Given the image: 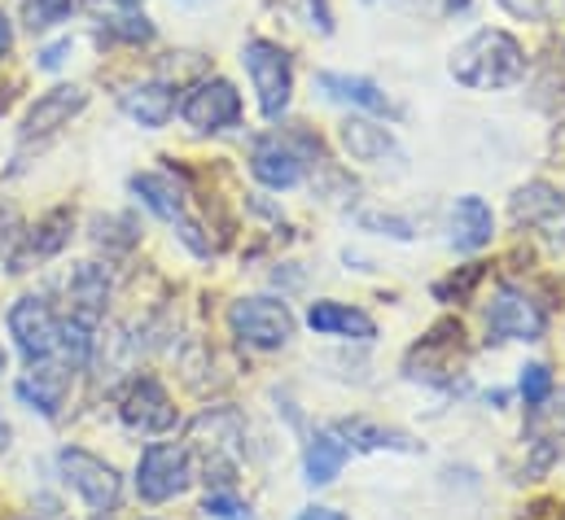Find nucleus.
<instances>
[{"label":"nucleus","mask_w":565,"mask_h":520,"mask_svg":"<svg viewBox=\"0 0 565 520\" xmlns=\"http://www.w3.org/2000/svg\"><path fill=\"white\" fill-rule=\"evenodd\" d=\"M9 333H13L18 350L31 364H40V359H49L57 350V319H53L44 297H18L9 306Z\"/></svg>","instance_id":"10"},{"label":"nucleus","mask_w":565,"mask_h":520,"mask_svg":"<svg viewBox=\"0 0 565 520\" xmlns=\"http://www.w3.org/2000/svg\"><path fill=\"white\" fill-rule=\"evenodd\" d=\"M132 188L141 193V202L158 215V219L175 224L180 241H184L193 254H211V241L202 237V228H198V224L189 219V210H184V193H180L167 175H137V180H132Z\"/></svg>","instance_id":"9"},{"label":"nucleus","mask_w":565,"mask_h":520,"mask_svg":"<svg viewBox=\"0 0 565 520\" xmlns=\"http://www.w3.org/2000/svg\"><path fill=\"white\" fill-rule=\"evenodd\" d=\"M443 9H447V13H465V9H469V0H443Z\"/></svg>","instance_id":"31"},{"label":"nucleus","mask_w":565,"mask_h":520,"mask_svg":"<svg viewBox=\"0 0 565 520\" xmlns=\"http://www.w3.org/2000/svg\"><path fill=\"white\" fill-rule=\"evenodd\" d=\"M447 71L465 88H513L526 75V57H522V44L509 31L487 26V31H473L451 53Z\"/></svg>","instance_id":"1"},{"label":"nucleus","mask_w":565,"mask_h":520,"mask_svg":"<svg viewBox=\"0 0 565 520\" xmlns=\"http://www.w3.org/2000/svg\"><path fill=\"white\" fill-rule=\"evenodd\" d=\"M513 219L540 237H548L553 246H565V193L544 184V180H531L513 193Z\"/></svg>","instance_id":"7"},{"label":"nucleus","mask_w":565,"mask_h":520,"mask_svg":"<svg viewBox=\"0 0 565 520\" xmlns=\"http://www.w3.org/2000/svg\"><path fill=\"white\" fill-rule=\"evenodd\" d=\"M553 393V372L544 368V364H531L526 372H522V398L535 407V402H544Z\"/></svg>","instance_id":"26"},{"label":"nucleus","mask_w":565,"mask_h":520,"mask_svg":"<svg viewBox=\"0 0 565 520\" xmlns=\"http://www.w3.org/2000/svg\"><path fill=\"white\" fill-rule=\"evenodd\" d=\"M487 328L500 342H540L544 337V311L513 284L495 289L491 306H487Z\"/></svg>","instance_id":"6"},{"label":"nucleus","mask_w":565,"mask_h":520,"mask_svg":"<svg viewBox=\"0 0 565 520\" xmlns=\"http://www.w3.org/2000/svg\"><path fill=\"white\" fill-rule=\"evenodd\" d=\"M66 53H71V40H62V44H53V48H44V53H40V66H44V71H57Z\"/></svg>","instance_id":"28"},{"label":"nucleus","mask_w":565,"mask_h":520,"mask_svg":"<svg viewBox=\"0 0 565 520\" xmlns=\"http://www.w3.org/2000/svg\"><path fill=\"white\" fill-rule=\"evenodd\" d=\"M338 433L347 442L364 446V451H417L413 437H404L395 429H382V424H369V420H347V424H338Z\"/></svg>","instance_id":"22"},{"label":"nucleus","mask_w":565,"mask_h":520,"mask_svg":"<svg viewBox=\"0 0 565 520\" xmlns=\"http://www.w3.org/2000/svg\"><path fill=\"white\" fill-rule=\"evenodd\" d=\"M0 372H4V350H0Z\"/></svg>","instance_id":"34"},{"label":"nucleus","mask_w":565,"mask_h":520,"mask_svg":"<svg viewBox=\"0 0 565 520\" xmlns=\"http://www.w3.org/2000/svg\"><path fill=\"white\" fill-rule=\"evenodd\" d=\"M184 123L198 131H224L242 119V93L228 84V79H202L184 106H180Z\"/></svg>","instance_id":"8"},{"label":"nucleus","mask_w":565,"mask_h":520,"mask_svg":"<svg viewBox=\"0 0 565 520\" xmlns=\"http://www.w3.org/2000/svg\"><path fill=\"white\" fill-rule=\"evenodd\" d=\"M66 232H71V210H53V215L35 228L31 250H35V254H57V250L66 246Z\"/></svg>","instance_id":"24"},{"label":"nucleus","mask_w":565,"mask_h":520,"mask_svg":"<svg viewBox=\"0 0 565 520\" xmlns=\"http://www.w3.org/2000/svg\"><path fill=\"white\" fill-rule=\"evenodd\" d=\"M307 324L316 333H329V337H355V342H373L377 337V324L360 306H347V302H311Z\"/></svg>","instance_id":"14"},{"label":"nucleus","mask_w":565,"mask_h":520,"mask_svg":"<svg viewBox=\"0 0 565 520\" xmlns=\"http://www.w3.org/2000/svg\"><path fill=\"white\" fill-rule=\"evenodd\" d=\"M206 517H220V520H242V508L233 503V499H224V495H215V499H206Z\"/></svg>","instance_id":"27"},{"label":"nucleus","mask_w":565,"mask_h":520,"mask_svg":"<svg viewBox=\"0 0 565 520\" xmlns=\"http://www.w3.org/2000/svg\"><path fill=\"white\" fill-rule=\"evenodd\" d=\"M124 115L137 119L141 128H162L175 115V93L167 84H137L124 93Z\"/></svg>","instance_id":"20"},{"label":"nucleus","mask_w":565,"mask_h":520,"mask_svg":"<svg viewBox=\"0 0 565 520\" xmlns=\"http://www.w3.org/2000/svg\"><path fill=\"white\" fill-rule=\"evenodd\" d=\"M242 62H246V75L259 93V110L264 119H281L289 110V97H294V62L281 44L273 40H250L242 48Z\"/></svg>","instance_id":"2"},{"label":"nucleus","mask_w":565,"mask_h":520,"mask_svg":"<svg viewBox=\"0 0 565 520\" xmlns=\"http://www.w3.org/2000/svg\"><path fill=\"white\" fill-rule=\"evenodd\" d=\"M115 4H124V9H137V4H141V0H115Z\"/></svg>","instance_id":"33"},{"label":"nucleus","mask_w":565,"mask_h":520,"mask_svg":"<svg viewBox=\"0 0 565 520\" xmlns=\"http://www.w3.org/2000/svg\"><path fill=\"white\" fill-rule=\"evenodd\" d=\"M189 481H193V473H189V451L184 446H171V442L145 446L141 468H137V490H141L145 503H167V499L184 495Z\"/></svg>","instance_id":"5"},{"label":"nucleus","mask_w":565,"mask_h":520,"mask_svg":"<svg viewBox=\"0 0 565 520\" xmlns=\"http://www.w3.org/2000/svg\"><path fill=\"white\" fill-rule=\"evenodd\" d=\"M228 324L246 346H259V350H281L285 342L294 337V315L277 297H242V302H233Z\"/></svg>","instance_id":"4"},{"label":"nucleus","mask_w":565,"mask_h":520,"mask_svg":"<svg viewBox=\"0 0 565 520\" xmlns=\"http://www.w3.org/2000/svg\"><path fill=\"white\" fill-rule=\"evenodd\" d=\"M9 48H13V26H9V18L0 13V57H4Z\"/></svg>","instance_id":"30"},{"label":"nucleus","mask_w":565,"mask_h":520,"mask_svg":"<svg viewBox=\"0 0 565 520\" xmlns=\"http://www.w3.org/2000/svg\"><path fill=\"white\" fill-rule=\"evenodd\" d=\"M75 13V0H31V26L35 31H49L57 22H66Z\"/></svg>","instance_id":"25"},{"label":"nucleus","mask_w":565,"mask_h":520,"mask_svg":"<svg viewBox=\"0 0 565 520\" xmlns=\"http://www.w3.org/2000/svg\"><path fill=\"white\" fill-rule=\"evenodd\" d=\"M106 293H110V275H106L97 262L75 267V275H71V297L79 302V319H88V324H93V319L102 315Z\"/></svg>","instance_id":"21"},{"label":"nucleus","mask_w":565,"mask_h":520,"mask_svg":"<svg viewBox=\"0 0 565 520\" xmlns=\"http://www.w3.org/2000/svg\"><path fill=\"white\" fill-rule=\"evenodd\" d=\"M491 232H495L491 206L482 197H460L456 210H451V246L460 254H473V250H482L491 241Z\"/></svg>","instance_id":"15"},{"label":"nucleus","mask_w":565,"mask_h":520,"mask_svg":"<svg viewBox=\"0 0 565 520\" xmlns=\"http://www.w3.org/2000/svg\"><path fill=\"white\" fill-rule=\"evenodd\" d=\"M338 140H342V149L355 162H369V166H382L386 158H399L395 136L386 128H377V123H369V119H347L342 131H338Z\"/></svg>","instance_id":"16"},{"label":"nucleus","mask_w":565,"mask_h":520,"mask_svg":"<svg viewBox=\"0 0 565 520\" xmlns=\"http://www.w3.org/2000/svg\"><path fill=\"white\" fill-rule=\"evenodd\" d=\"M250 171H255L259 184H268V188L281 193V188H294V184L302 180V158L285 144L281 136H264V140H255Z\"/></svg>","instance_id":"13"},{"label":"nucleus","mask_w":565,"mask_h":520,"mask_svg":"<svg viewBox=\"0 0 565 520\" xmlns=\"http://www.w3.org/2000/svg\"><path fill=\"white\" fill-rule=\"evenodd\" d=\"M84 106H88V93H84L79 84H57V88H49V93L26 110L22 136L35 140V136H49V131L66 128Z\"/></svg>","instance_id":"12"},{"label":"nucleus","mask_w":565,"mask_h":520,"mask_svg":"<svg viewBox=\"0 0 565 520\" xmlns=\"http://www.w3.org/2000/svg\"><path fill=\"white\" fill-rule=\"evenodd\" d=\"M531 433L535 437H557L565 433V390L553 398H544V402H535V411H531Z\"/></svg>","instance_id":"23"},{"label":"nucleus","mask_w":565,"mask_h":520,"mask_svg":"<svg viewBox=\"0 0 565 520\" xmlns=\"http://www.w3.org/2000/svg\"><path fill=\"white\" fill-rule=\"evenodd\" d=\"M18 393H22L35 411L57 415V411H62V402H66V393H71V372H66V368H57V364H44V359H40V368H31V377H26V381H18Z\"/></svg>","instance_id":"18"},{"label":"nucleus","mask_w":565,"mask_h":520,"mask_svg":"<svg viewBox=\"0 0 565 520\" xmlns=\"http://www.w3.org/2000/svg\"><path fill=\"white\" fill-rule=\"evenodd\" d=\"M119 411H124V424L132 433H167L175 424L171 398H167V390L158 381H149V377H141L132 390L124 393V407Z\"/></svg>","instance_id":"11"},{"label":"nucleus","mask_w":565,"mask_h":520,"mask_svg":"<svg viewBox=\"0 0 565 520\" xmlns=\"http://www.w3.org/2000/svg\"><path fill=\"white\" fill-rule=\"evenodd\" d=\"M57 468H62L66 486H71L93 512H115V508H119V499H124V477H119L106 459H97L93 451L66 446V451L57 455Z\"/></svg>","instance_id":"3"},{"label":"nucleus","mask_w":565,"mask_h":520,"mask_svg":"<svg viewBox=\"0 0 565 520\" xmlns=\"http://www.w3.org/2000/svg\"><path fill=\"white\" fill-rule=\"evenodd\" d=\"M298 520H347L342 512H333V508H307Z\"/></svg>","instance_id":"29"},{"label":"nucleus","mask_w":565,"mask_h":520,"mask_svg":"<svg viewBox=\"0 0 565 520\" xmlns=\"http://www.w3.org/2000/svg\"><path fill=\"white\" fill-rule=\"evenodd\" d=\"M316 88H320L329 101H347V106H360V110H373V115H386V110H391V97H386L373 79H360V75L320 71V75H316Z\"/></svg>","instance_id":"17"},{"label":"nucleus","mask_w":565,"mask_h":520,"mask_svg":"<svg viewBox=\"0 0 565 520\" xmlns=\"http://www.w3.org/2000/svg\"><path fill=\"white\" fill-rule=\"evenodd\" d=\"M347 459H351V442H342L338 429H320L311 437V446H307V481L311 486H329L342 473Z\"/></svg>","instance_id":"19"},{"label":"nucleus","mask_w":565,"mask_h":520,"mask_svg":"<svg viewBox=\"0 0 565 520\" xmlns=\"http://www.w3.org/2000/svg\"><path fill=\"white\" fill-rule=\"evenodd\" d=\"M9 446V429H4V420H0V451Z\"/></svg>","instance_id":"32"}]
</instances>
